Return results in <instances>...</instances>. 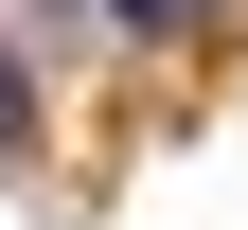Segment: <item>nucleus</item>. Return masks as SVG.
<instances>
[{
	"instance_id": "1",
	"label": "nucleus",
	"mask_w": 248,
	"mask_h": 230,
	"mask_svg": "<svg viewBox=\"0 0 248 230\" xmlns=\"http://www.w3.org/2000/svg\"><path fill=\"white\" fill-rule=\"evenodd\" d=\"M36 124H53V107H36V53L0 36V177H18V159H36Z\"/></svg>"
},
{
	"instance_id": "2",
	"label": "nucleus",
	"mask_w": 248,
	"mask_h": 230,
	"mask_svg": "<svg viewBox=\"0 0 248 230\" xmlns=\"http://www.w3.org/2000/svg\"><path fill=\"white\" fill-rule=\"evenodd\" d=\"M89 18H124V36H142V53H177V36H195V18H213V0H89Z\"/></svg>"
}]
</instances>
